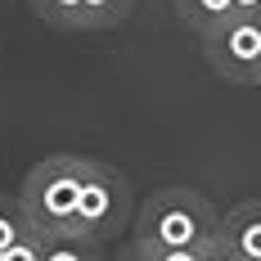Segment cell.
Segmentation results:
<instances>
[{"label":"cell","instance_id":"cell-3","mask_svg":"<svg viewBox=\"0 0 261 261\" xmlns=\"http://www.w3.org/2000/svg\"><path fill=\"white\" fill-rule=\"evenodd\" d=\"M135 221V198H130V185L117 167H108L99 158H86V171H81V198H77V221L86 234L113 239L126 234V225Z\"/></svg>","mask_w":261,"mask_h":261},{"label":"cell","instance_id":"cell-1","mask_svg":"<svg viewBox=\"0 0 261 261\" xmlns=\"http://www.w3.org/2000/svg\"><path fill=\"white\" fill-rule=\"evenodd\" d=\"M135 239L162 248H194L203 261H225L221 248V212L207 194L189 185H162L135 207Z\"/></svg>","mask_w":261,"mask_h":261},{"label":"cell","instance_id":"cell-5","mask_svg":"<svg viewBox=\"0 0 261 261\" xmlns=\"http://www.w3.org/2000/svg\"><path fill=\"white\" fill-rule=\"evenodd\" d=\"M41 230L18 194H0V261H41Z\"/></svg>","mask_w":261,"mask_h":261},{"label":"cell","instance_id":"cell-11","mask_svg":"<svg viewBox=\"0 0 261 261\" xmlns=\"http://www.w3.org/2000/svg\"><path fill=\"white\" fill-rule=\"evenodd\" d=\"M234 9H248V14H261V0H234Z\"/></svg>","mask_w":261,"mask_h":261},{"label":"cell","instance_id":"cell-6","mask_svg":"<svg viewBox=\"0 0 261 261\" xmlns=\"http://www.w3.org/2000/svg\"><path fill=\"white\" fill-rule=\"evenodd\" d=\"M221 248L225 261H261V198H243L221 212Z\"/></svg>","mask_w":261,"mask_h":261},{"label":"cell","instance_id":"cell-10","mask_svg":"<svg viewBox=\"0 0 261 261\" xmlns=\"http://www.w3.org/2000/svg\"><path fill=\"white\" fill-rule=\"evenodd\" d=\"M54 32H81V0H27Z\"/></svg>","mask_w":261,"mask_h":261},{"label":"cell","instance_id":"cell-8","mask_svg":"<svg viewBox=\"0 0 261 261\" xmlns=\"http://www.w3.org/2000/svg\"><path fill=\"white\" fill-rule=\"evenodd\" d=\"M176 14L185 18L189 32L207 36L221 18H230V14H234V0H176Z\"/></svg>","mask_w":261,"mask_h":261},{"label":"cell","instance_id":"cell-2","mask_svg":"<svg viewBox=\"0 0 261 261\" xmlns=\"http://www.w3.org/2000/svg\"><path fill=\"white\" fill-rule=\"evenodd\" d=\"M81 171H86V158L77 153H50L41 158L18 185V198H23L27 216L36 230H63L77 221V198H81Z\"/></svg>","mask_w":261,"mask_h":261},{"label":"cell","instance_id":"cell-7","mask_svg":"<svg viewBox=\"0 0 261 261\" xmlns=\"http://www.w3.org/2000/svg\"><path fill=\"white\" fill-rule=\"evenodd\" d=\"M41 261H99L104 257V239L86 234L81 225H63V230H41Z\"/></svg>","mask_w":261,"mask_h":261},{"label":"cell","instance_id":"cell-4","mask_svg":"<svg viewBox=\"0 0 261 261\" xmlns=\"http://www.w3.org/2000/svg\"><path fill=\"white\" fill-rule=\"evenodd\" d=\"M198 41H203V54H207V68L221 81L261 86V14L234 9L230 18H221Z\"/></svg>","mask_w":261,"mask_h":261},{"label":"cell","instance_id":"cell-9","mask_svg":"<svg viewBox=\"0 0 261 261\" xmlns=\"http://www.w3.org/2000/svg\"><path fill=\"white\" fill-rule=\"evenodd\" d=\"M135 9V0H81V32H108Z\"/></svg>","mask_w":261,"mask_h":261}]
</instances>
